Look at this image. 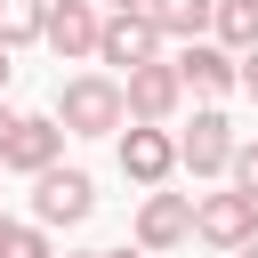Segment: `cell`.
<instances>
[{
  "label": "cell",
  "mask_w": 258,
  "mask_h": 258,
  "mask_svg": "<svg viewBox=\"0 0 258 258\" xmlns=\"http://www.w3.org/2000/svg\"><path fill=\"white\" fill-rule=\"evenodd\" d=\"M48 113L73 137H121L129 129V89H121V73H73V81H56Z\"/></svg>",
  "instance_id": "6da1fadb"
},
{
  "label": "cell",
  "mask_w": 258,
  "mask_h": 258,
  "mask_svg": "<svg viewBox=\"0 0 258 258\" xmlns=\"http://www.w3.org/2000/svg\"><path fill=\"white\" fill-rule=\"evenodd\" d=\"M194 242H210V250H242V242H258V194H242V185H218V194H194Z\"/></svg>",
  "instance_id": "7a4b0ae2"
},
{
  "label": "cell",
  "mask_w": 258,
  "mask_h": 258,
  "mask_svg": "<svg viewBox=\"0 0 258 258\" xmlns=\"http://www.w3.org/2000/svg\"><path fill=\"white\" fill-rule=\"evenodd\" d=\"M113 161H121V177H129V185H169V169H185V161H177L169 121H129V129L113 137Z\"/></svg>",
  "instance_id": "3957f363"
},
{
  "label": "cell",
  "mask_w": 258,
  "mask_h": 258,
  "mask_svg": "<svg viewBox=\"0 0 258 258\" xmlns=\"http://www.w3.org/2000/svg\"><path fill=\"white\" fill-rule=\"evenodd\" d=\"M89 210H97V177H89V169H64V161H56V169L32 177V218H40L48 234H56V226H89Z\"/></svg>",
  "instance_id": "277c9868"
},
{
  "label": "cell",
  "mask_w": 258,
  "mask_h": 258,
  "mask_svg": "<svg viewBox=\"0 0 258 258\" xmlns=\"http://www.w3.org/2000/svg\"><path fill=\"white\" fill-rule=\"evenodd\" d=\"M161 24L145 16V8H113L105 16V40H97V64H113V73H137V64H153L161 56Z\"/></svg>",
  "instance_id": "5b68a950"
},
{
  "label": "cell",
  "mask_w": 258,
  "mask_h": 258,
  "mask_svg": "<svg viewBox=\"0 0 258 258\" xmlns=\"http://www.w3.org/2000/svg\"><path fill=\"white\" fill-rule=\"evenodd\" d=\"M234 145H242V137H234V121H226L218 105H202V113L177 129V161H185L194 177H226V169H234Z\"/></svg>",
  "instance_id": "8992f818"
},
{
  "label": "cell",
  "mask_w": 258,
  "mask_h": 258,
  "mask_svg": "<svg viewBox=\"0 0 258 258\" xmlns=\"http://www.w3.org/2000/svg\"><path fill=\"white\" fill-rule=\"evenodd\" d=\"M153 258H169L177 242H194V194H169V185H145V202H137V226H129Z\"/></svg>",
  "instance_id": "52a82bcc"
},
{
  "label": "cell",
  "mask_w": 258,
  "mask_h": 258,
  "mask_svg": "<svg viewBox=\"0 0 258 258\" xmlns=\"http://www.w3.org/2000/svg\"><path fill=\"white\" fill-rule=\"evenodd\" d=\"M121 89H129V121H177V105H185L177 56H153V64H137V73H121Z\"/></svg>",
  "instance_id": "ba28073f"
},
{
  "label": "cell",
  "mask_w": 258,
  "mask_h": 258,
  "mask_svg": "<svg viewBox=\"0 0 258 258\" xmlns=\"http://www.w3.org/2000/svg\"><path fill=\"white\" fill-rule=\"evenodd\" d=\"M64 121L56 113H24L16 129H8V145H0V169H24V177H40V169H56L64 161Z\"/></svg>",
  "instance_id": "9c48e42d"
},
{
  "label": "cell",
  "mask_w": 258,
  "mask_h": 258,
  "mask_svg": "<svg viewBox=\"0 0 258 258\" xmlns=\"http://www.w3.org/2000/svg\"><path fill=\"white\" fill-rule=\"evenodd\" d=\"M177 73H185V89H194L202 105H218V97L242 89V56H234L226 40H185V48H177Z\"/></svg>",
  "instance_id": "30bf717a"
},
{
  "label": "cell",
  "mask_w": 258,
  "mask_h": 258,
  "mask_svg": "<svg viewBox=\"0 0 258 258\" xmlns=\"http://www.w3.org/2000/svg\"><path fill=\"white\" fill-rule=\"evenodd\" d=\"M97 40H105L97 0H48V32H40V48H48V56L81 64V56H97Z\"/></svg>",
  "instance_id": "8fae6325"
},
{
  "label": "cell",
  "mask_w": 258,
  "mask_h": 258,
  "mask_svg": "<svg viewBox=\"0 0 258 258\" xmlns=\"http://www.w3.org/2000/svg\"><path fill=\"white\" fill-rule=\"evenodd\" d=\"M169 40H210V24H218V0H153L145 8Z\"/></svg>",
  "instance_id": "7c38bea8"
},
{
  "label": "cell",
  "mask_w": 258,
  "mask_h": 258,
  "mask_svg": "<svg viewBox=\"0 0 258 258\" xmlns=\"http://www.w3.org/2000/svg\"><path fill=\"white\" fill-rule=\"evenodd\" d=\"M210 40H226L234 56H242V48H258V0H218V24H210Z\"/></svg>",
  "instance_id": "4fadbf2b"
},
{
  "label": "cell",
  "mask_w": 258,
  "mask_h": 258,
  "mask_svg": "<svg viewBox=\"0 0 258 258\" xmlns=\"http://www.w3.org/2000/svg\"><path fill=\"white\" fill-rule=\"evenodd\" d=\"M48 32V0H0V40L8 48H32Z\"/></svg>",
  "instance_id": "5bb4252c"
},
{
  "label": "cell",
  "mask_w": 258,
  "mask_h": 258,
  "mask_svg": "<svg viewBox=\"0 0 258 258\" xmlns=\"http://www.w3.org/2000/svg\"><path fill=\"white\" fill-rule=\"evenodd\" d=\"M8 258H56V250H48V226H40V218H16V234H8Z\"/></svg>",
  "instance_id": "9a60e30c"
},
{
  "label": "cell",
  "mask_w": 258,
  "mask_h": 258,
  "mask_svg": "<svg viewBox=\"0 0 258 258\" xmlns=\"http://www.w3.org/2000/svg\"><path fill=\"white\" fill-rule=\"evenodd\" d=\"M226 177H234L242 194H258V137H242V145H234V169H226Z\"/></svg>",
  "instance_id": "2e32d148"
},
{
  "label": "cell",
  "mask_w": 258,
  "mask_h": 258,
  "mask_svg": "<svg viewBox=\"0 0 258 258\" xmlns=\"http://www.w3.org/2000/svg\"><path fill=\"white\" fill-rule=\"evenodd\" d=\"M242 97L258 105V48H242Z\"/></svg>",
  "instance_id": "e0dca14e"
},
{
  "label": "cell",
  "mask_w": 258,
  "mask_h": 258,
  "mask_svg": "<svg viewBox=\"0 0 258 258\" xmlns=\"http://www.w3.org/2000/svg\"><path fill=\"white\" fill-rule=\"evenodd\" d=\"M16 121H24V113H16V105H0V145H8V129H16Z\"/></svg>",
  "instance_id": "ac0fdd59"
},
{
  "label": "cell",
  "mask_w": 258,
  "mask_h": 258,
  "mask_svg": "<svg viewBox=\"0 0 258 258\" xmlns=\"http://www.w3.org/2000/svg\"><path fill=\"white\" fill-rule=\"evenodd\" d=\"M105 258H153V250H145V242H121V250H105Z\"/></svg>",
  "instance_id": "d6986e66"
},
{
  "label": "cell",
  "mask_w": 258,
  "mask_h": 258,
  "mask_svg": "<svg viewBox=\"0 0 258 258\" xmlns=\"http://www.w3.org/2000/svg\"><path fill=\"white\" fill-rule=\"evenodd\" d=\"M8 56H16V48H8V40H0V97H8V73H16V64H8Z\"/></svg>",
  "instance_id": "ffe728a7"
},
{
  "label": "cell",
  "mask_w": 258,
  "mask_h": 258,
  "mask_svg": "<svg viewBox=\"0 0 258 258\" xmlns=\"http://www.w3.org/2000/svg\"><path fill=\"white\" fill-rule=\"evenodd\" d=\"M8 234H16V218H0V258H8Z\"/></svg>",
  "instance_id": "44dd1931"
},
{
  "label": "cell",
  "mask_w": 258,
  "mask_h": 258,
  "mask_svg": "<svg viewBox=\"0 0 258 258\" xmlns=\"http://www.w3.org/2000/svg\"><path fill=\"white\" fill-rule=\"evenodd\" d=\"M105 8H153V0H105Z\"/></svg>",
  "instance_id": "7402d4cb"
},
{
  "label": "cell",
  "mask_w": 258,
  "mask_h": 258,
  "mask_svg": "<svg viewBox=\"0 0 258 258\" xmlns=\"http://www.w3.org/2000/svg\"><path fill=\"white\" fill-rule=\"evenodd\" d=\"M234 258H258V242H242V250H234Z\"/></svg>",
  "instance_id": "603a6c76"
},
{
  "label": "cell",
  "mask_w": 258,
  "mask_h": 258,
  "mask_svg": "<svg viewBox=\"0 0 258 258\" xmlns=\"http://www.w3.org/2000/svg\"><path fill=\"white\" fill-rule=\"evenodd\" d=\"M73 258H105V250H73Z\"/></svg>",
  "instance_id": "cb8c5ba5"
}]
</instances>
